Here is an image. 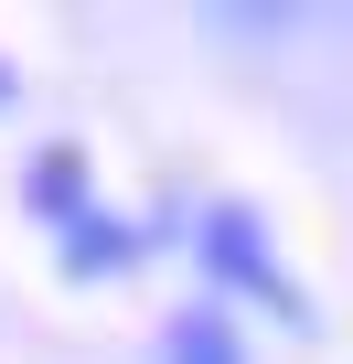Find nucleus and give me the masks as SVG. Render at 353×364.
Masks as SVG:
<instances>
[{
  "label": "nucleus",
  "mask_w": 353,
  "mask_h": 364,
  "mask_svg": "<svg viewBox=\"0 0 353 364\" xmlns=\"http://www.w3.org/2000/svg\"><path fill=\"white\" fill-rule=\"evenodd\" d=\"M54 225H65V279H118V268L150 257V236H139L129 215H107V204H75V215H54Z\"/></svg>",
  "instance_id": "obj_2"
},
{
  "label": "nucleus",
  "mask_w": 353,
  "mask_h": 364,
  "mask_svg": "<svg viewBox=\"0 0 353 364\" xmlns=\"http://www.w3.org/2000/svg\"><path fill=\"white\" fill-rule=\"evenodd\" d=\"M161 364H246V343H236L225 300H193L183 321H171V332H161Z\"/></svg>",
  "instance_id": "obj_3"
},
{
  "label": "nucleus",
  "mask_w": 353,
  "mask_h": 364,
  "mask_svg": "<svg viewBox=\"0 0 353 364\" xmlns=\"http://www.w3.org/2000/svg\"><path fill=\"white\" fill-rule=\"evenodd\" d=\"M193 257L214 268L225 300H257V311H278L289 332H310V289L278 268V247H268V225H257L246 204H204V215H193Z\"/></svg>",
  "instance_id": "obj_1"
},
{
  "label": "nucleus",
  "mask_w": 353,
  "mask_h": 364,
  "mask_svg": "<svg viewBox=\"0 0 353 364\" xmlns=\"http://www.w3.org/2000/svg\"><path fill=\"white\" fill-rule=\"evenodd\" d=\"M0 97H11V75H0Z\"/></svg>",
  "instance_id": "obj_4"
}]
</instances>
